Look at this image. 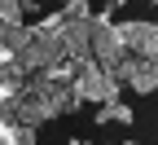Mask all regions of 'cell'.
<instances>
[{
  "mask_svg": "<svg viewBox=\"0 0 158 145\" xmlns=\"http://www.w3.org/2000/svg\"><path fill=\"white\" fill-rule=\"evenodd\" d=\"M118 79L114 70H106L101 62H88V66H79L75 75V97H79V106H110V101H118Z\"/></svg>",
  "mask_w": 158,
  "mask_h": 145,
  "instance_id": "6da1fadb",
  "label": "cell"
},
{
  "mask_svg": "<svg viewBox=\"0 0 158 145\" xmlns=\"http://www.w3.org/2000/svg\"><path fill=\"white\" fill-rule=\"evenodd\" d=\"M31 31H35V40H31V49L18 57V66H27L31 75H44V70L62 66V62L70 57V53H66L62 31H44V27H31Z\"/></svg>",
  "mask_w": 158,
  "mask_h": 145,
  "instance_id": "7a4b0ae2",
  "label": "cell"
},
{
  "mask_svg": "<svg viewBox=\"0 0 158 145\" xmlns=\"http://www.w3.org/2000/svg\"><path fill=\"white\" fill-rule=\"evenodd\" d=\"M92 57L101 62L106 70H114L118 62L127 57V40H123V31H118V22H114L110 9H101L92 18Z\"/></svg>",
  "mask_w": 158,
  "mask_h": 145,
  "instance_id": "3957f363",
  "label": "cell"
},
{
  "mask_svg": "<svg viewBox=\"0 0 158 145\" xmlns=\"http://www.w3.org/2000/svg\"><path fill=\"white\" fill-rule=\"evenodd\" d=\"M9 114H13L18 123H27V128H40V123H48V119H57L62 110H57L53 101H48V97H40L35 88H27V97L18 101V106H13Z\"/></svg>",
  "mask_w": 158,
  "mask_h": 145,
  "instance_id": "277c9868",
  "label": "cell"
},
{
  "mask_svg": "<svg viewBox=\"0 0 158 145\" xmlns=\"http://www.w3.org/2000/svg\"><path fill=\"white\" fill-rule=\"evenodd\" d=\"M0 145H35V128L18 123L13 114H0Z\"/></svg>",
  "mask_w": 158,
  "mask_h": 145,
  "instance_id": "5b68a950",
  "label": "cell"
},
{
  "mask_svg": "<svg viewBox=\"0 0 158 145\" xmlns=\"http://www.w3.org/2000/svg\"><path fill=\"white\" fill-rule=\"evenodd\" d=\"M27 0H0V27H22Z\"/></svg>",
  "mask_w": 158,
  "mask_h": 145,
  "instance_id": "8992f818",
  "label": "cell"
},
{
  "mask_svg": "<svg viewBox=\"0 0 158 145\" xmlns=\"http://www.w3.org/2000/svg\"><path fill=\"white\" fill-rule=\"evenodd\" d=\"M62 9H66V18H97V13L88 9V0H66Z\"/></svg>",
  "mask_w": 158,
  "mask_h": 145,
  "instance_id": "52a82bcc",
  "label": "cell"
},
{
  "mask_svg": "<svg viewBox=\"0 0 158 145\" xmlns=\"http://www.w3.org/2000/svg\"><path fill=\"white\" fill-rule=\"evenodd\" d=\"M132 119H136V114H132V106H123V101H114V123H123V128H127Z\"/></svg>",
  "mask_w": 158,
  "mask_h": 145,
  "instance_id": "ba28073f",
  "label": "cell"
},
{
  "mask_svg": "<svg viewBox=\"0 0 158 145\" xmlns=\"http://www.w3.org/2000/svg\"><path fill=\"white\" fill-rule=\"evenodd\" d=\"M97 123H101V128H106V123H114V101H110V106H101V110H97Z\"/></svg>",
  "mask_w": 158,
  "mask_h": 145,
  "instance_id": "9c48e42d",
  "label": "cell"
},
{
  "mask_svg": "<svg viewBox=\"0 0 158 145\" xmlns=\"http://www.w3.org/2000/svg\"><path fill=\"white\" fill-rule=\"evenodd\" d=\"M123 5H127V0H106V9H110V13H114V9H123Z\"/></svg>",
  "mask_w": 158,
  "mask_h": 145,
  "instance_id": "30bf717a",
  "label": "cell"
},
{
  "mask_svg": "<svg viewBox=\"0 0 158 145\" xmlns=\"http://www.w3.org/2000/svg\"><path fill=\"white\" fill-rule=\"evenodd\" d=\"M70 145H88V141H79V136H70Z\"/></svg>",
  "mask_w": 158,
  "mask_h": 145,
  "instance_id": "8fae6325",
  "label": "cell"
},
{
  "mask_svg": "<svg viewBox=\"0 0 158 145\" xmlns=\"http://www.w3.org/2000/svg\"><path fill=\"white\" fill-rule=\"evenodd\" d=\"M123 145H141V141H123Z\"/></svg>",
  "mask_w": 158,
  "mask_h": 145,
  "instance_id": "7c38bea8",
  "label": "cell"
}]
</instances>
